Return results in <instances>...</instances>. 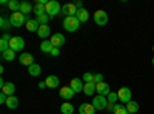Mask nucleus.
<instances>
[{
	"label": "nucleus",
	"instance_id": "nucleus-1",
	"mask_svg": "<svg viewBox=\"0 0 154 114\" xmlns=\"http://www.w3.org/2000/svg\"><path fill=\"white\" fill-rule=\"evenodd\" d=\"M79 26H80V22H79V19H77L75 16H72V17H65V20H63V28H65L68 32L77 31V29H79Z\"/></svg>",
	"mask_w": 154,
	"mask_h": 114
},
{
	"label": "nucleus",
	"instance_id": "nucleus-2",
	"mask_svg": "<svg viewBox=\"0 0 154 114\" xmlns=\"http://www.w3.org/2000/svg\"><path fill=\"white\" fill-rule=\"evenodd\" d=\"M26 20H28V17L25 16V14H22L20 11L12 12V14L9 16V22H11V25H12V26H16V28L22 26V25H26Z\"/></svg>",
	"mask_w": 154,
	"mask_h": 114
},
{
	"label": "nucleus",
	"instance_id": "nucleus-3",
	"mask_svg": "<svg viewBox=\"0 0 154 114\" xmlns=\"http://www.w3.org/2000/svg\"><path fill=\"white\" fill-rule=\"evenodd\" d=\"M45 11H46V14L49 17H54V16H57V14L62 12V6L59 5V2H56V0H49V2L46 3V6H45Z\"/></svg>",
	"mask_w": 154,
	"mask_h": 114
},
{
	"label": "nucleus",
	"instance_id": "nucleus-4",
	"mask_svg": "<svg viewBox=\"0 0 154 114\" xmlns=\"http://www.w3.org/2000/svg\"><path fill=\"white\" fill-rule=\"evenodd\" d=\"M9 48L12 49V51H22V49L25 48V40H23V37L14 35V37H12V39L9 40Z\"/></svg>",
	"mask_w": 154,
	"mask_h": 114
},
{
	"label": "nucleus",
	"instance_id": "nucleus-5",
	"mask_svg": "<svg viewBox=\"0 0 154 114\" xmlns=\"http://www.w3.org/2000/svg\"><path fill=\"white\" fill-rule=\"evenodd\" d=\"M117 96H119V100L122 103H128L131 102V97H133V93L128 86H122L120 90L117 91Z\"/></svg>",
	"mask_w": 154,
	"mask_h": 114
},
{
	"label": "nucleus",
	"instance_id": "nucleus-6",
	"mask_svg": "<svg viewBox=\"0 0 154 114\" xmlns=\"http://www.w3.org/2000/svg\"><path fill=\"white\" fill-rule=\"evenodd\" d=\"M94 22L99 26H105L108 23V12H105L103 9H99L94 12Z\"/></svg>",
	"mask_w": 154,
	"mask_h": 114
},
{
	"label": "nucleus",
	"instance_id": "nucleus-7",
	"mask_svg": "<svg viewBox=\"0 0 154 114\" xmlns=\"http://www.w3.org/2000/svg\"><path fill=\"white\" fill-rule=\"evenodd\" d=\"M106 105H108V99L105 97V96H96L94 99H93V106L99 111V109H105L106 108Z\"/></svg>",
	"mask_w": 154,
	"mask_h": 114
},
{
	"label": "nucleus",
	"instance_id": "nucleus-8",
	"mask_svg": "<svg viewBox=\"0 0 154 114\" xmlns=\"http://www.w3.org/2000/svg\"><path fill=\"white\" fill-rule=\"evenodd\" d=\"M77 6H75V3H66V5H63L62 6V14H65L66 17H72V16H75L77 14Z\"/></svg>",
	"mask_w": 154,
	"mask_h": 114
},
{
	"label": "nucleus",
	"instance_id": "nucleus-9",
	"mask_svg": "<svg viewBox=\"0 0 154 114\" xmlns=\"http://www.w3.org/2000/svg\"><path fill=\"white\" fill-rule=\"evenodd\" d=\"M49 42L53 43L54 48H60V46L65 45V35L60 34V32H57V34H54V35L49 37Z\"/></svg>",
	"mask_w": 154,
	"mask_h": 114
},
{
	"label": "nucleus",
	"instance_id": "nucleus-10",
	"mask_svg": "<svg viewBox=\"0 0 154 114\" xmlns=\"http://www.w3.org/2000/svg\"><path fill=\"white\" fill-rule=\"evenodd\" d=\"M69 86H71V90L74 91V93H82L83 91V86H85V82L82 80V79H71V83H69Z\"/></svg>",
	"mask_w": 154,
	"mask_h": 114
},
{
	"label": "nucleus",
	"instance_id": "nucleus-11",
	"mask_svg": "<svg viewBox=\"0 0 154 114\" xmlns=\"http://www.w3.org/2000/svg\"><path fill=\"white\" fill-rule=\"evenodd\" d=\"M19 62L22 63V65H25V66H31L32 63H35L31 53H22L20 57H19Z\"/></svg>",
	"mask_w": 154,
	"mask_h": 114
},
{
	"label": "nucleus",
	"instance_id": "nucleus-12",
	"mask_svg": "<svg viewBox=\"0 0 154 114\" xmlns=\"http://www.w3.org/2000/svg\"><path fill=\"white\" fill-rule=\"evenodd\" d=\"M96 91H97L99 96H105V97L111 93L109 85H108L106 82H100V83H97V85H96Z\"/></svg>",
	"mask_w": 154,
	"mask_h": 114
},
{
	"label": "nucleus",
	"instance_id": "nucleus-13",
	"mask_svg": "<svg viewBox=\"0 0 154 114\" xmlns=\"http://www.w3.org/2000/svg\"><path fill=\"white\" fill-rule=\"evenodd\" d=\"M45 83H46V86H48V88H51V90H54V88H59V83H60V80H59V77H57V75L51 74V75H48V77H46Z\"/></svg>",
	"mask_w": 154,
	"mask_h": 114
},
{
	"label": "nucleus",
	"instance_id": "nucleus-14",
	"mask_svg": "<svg viewBox=\"0 0 154 114\" xmlns=\"http://www.w3.org/2000/svg\"><path fill=\"white\" fill-rule=\"evenodd\" d=\"M96 108L93 106V103H82L79 106V112L80 114H96Z\"/></svg>",
	"mask_w": 154,
	"mask_h": 114
},
{
	"label": "nucleus",
	"instance_id": "nucleus-15",
	"mask_svg": "<svg viewBox=\"0 0 154 114\" xmlns=\"http://www.w3.org/2000/svg\"><path fill=\"white\" fill-rule=\"evenodd\" d=\"M25 26H26V29L29 31V32H37L38 31V28H40V25H38V22H37V19H28L26 20V25H25Z\"/></svg>",
	"mask_w": 154,
	"mask_h": 114
},
{
	"label": "nucleus",
	"instance_id": "nucleus-16",
	"mask_svg": "<svg viewBox=\"0 0 154 114\" xmlns=\"http://www.w3.org/2000/svg\"><path fill=\"white\" fill-rule=\"evenodd\" d=\"M74 94H75V93L71 90V86H62V88H60V97H62V99H66V100H68V99H72Z\"/></svg>",
	"mask_w": 154,
	"mask_h": 114
},
{
	"label": "nucleus",
	"instance_id": "nucleus-17",
	"mask_svg": "<svg viewBox=\"0 0 154 114\" xmlns=\"http://www.w3.org/2000/svg\"><path fill=\"white\" fill-rule=\"evenodd\" d=\"M37 34H38V37H42L43 40H46V37L51 35V28H49V25H40V28H38Z\"/></svg>",
	"mask_w": 154,
	"mask_h": 114
},
{
	"label": "nucleus",
	"instance_id": "nucleus-18",
	"mask_svg": "<svg viewBox=\"0 0 154 114\" xmlns=\"http://www.w3.org/2000/svg\"><path fill=\"white\" fill-rule=\"evenodd\" d=\"M32 11H34V8H32V5L29 2H22L20 3V12H22V14H25L26 17L31 14Z\"/></svg>",
	"mask_w": 154,
	"mask_h": 114
},
{
	"label": "nucleus",
	"instance_id": "nucleus-19",
	"mask_svg": "<svg viewBox=\"0 0 154 114\" xmlns=\"http://www.w3.org/2000/svg\"><path fill=\"white\" fill-rule=\"evenodd\" d=\"M14 91H16V86H14V83H11V82H8V83H5L2 86V93L6 94L8 97L9 96H14Z\"/></svg>",
	"mask_w": 154,
	"mask_h": 114
},
{
	"label": "nucleus",
	"instance_id": "nucleus-20",
	"mask_svg": "<svg viewBox=\"0 0 154 114\" xmlns=\"http://www.w3.org/2000/svg\"><path fill=\"white\" fill-rule=\"evenodd\" d=\"M9 109H16L17 106H19V99L16 97V96H9L8 99H6V103H5Z\"/></svg>",
	"mask_w": 154,
	"mask_h": 114
},
{
	"label": "nucleus",
	"instance_id": "nucleus-21",
	"mask_svg": "<svg viewBox=\"0 0 154 114\" xmlns=\"http://www.w3.org/2000/svg\"><path fill=\"white\" fill-rule=\"evenodd\" d=\"M75 17L79 19V22H80V23H83V22H86V20L89 19V12H88L85 8H82V9H79V11H77Z\"/></svg>",
	"mask_w": 154,
	"mask_h": 114
},
{
	"label": "nucleus",
	"instance_id": "nucleus-22",
	"mask_svg": "<svg viewBox=\"0 0 154 114\" xmlns=\"http://www.w3.org/2000/svg\"><path fill=\"white\" fill-rule=\"evenodd\" d=\"M60 111H62V114H72L74 112V106H72L71 102H63L60 105Z\"/></svg>",
	"mask_w": 154,
	"mask_h": 114
},
{
	"label": "nucleus",
	"instance_id": "nucleus-23",
	"mask_svg": "<svg viewBox=\"0 0 154 114\" xmlns=\"http://www.w3.org/2000/svg\"><path fill=\"white\" fill-rule=\"evenodd\" d=\"M28 72L32 77H37V75L42 72V68H40V65H37V63H32L31 66H28Z\"/></svg>",
	"mask_w": 154,
	"mask_h": 114
},
{
	"label": "nucleus",
	"instance_id": "nucleus-24",
	"mask_svg": "<svg viewBox=\"0 0 154 114\" xmlns=\"http://www.w3.org/2000/svg\"><path fill=\"white\" fill-rule=\"evenodd\" d=\"M53 43L49 42V39H46V40H42V43H40V49L43 53H49L51 54V51H53Z\"/></svg>",
	"mask_w": 154,
	"mask_h": 114
},
{
	"label": "nucleus",
	"instance_id": "nucleus-25",
	"mask_svg": "<svg viewBox=\"0 0 154 114\" xmlns=\"http://www.w3.org/2000/svg\"><path fill=\"white\" fill-rule=\"evenodd\" d=\"M2 59H3L5 62H12V60L16 59V51H12V49L9 48L8 51L2 53Z\"/></svg>",
	"mask_w": 154,
	"mask_h": 114
},
{
	"label": "nucleus",
	"instance_id": "nucleus-26",
	"mask_svg": "<svg viewBox=\"0 0 154 114\" xmlns=\"http://www.w3.org/2000/svg\"><path fill=\"white\" fill-rule=\"evenodd\" d=\"M34 14H35L37 17H40V16L46 14V11H45V5H43V3H40V2H37V3H35V6H34Z\"/></svg>",
	"mask_w": 154,
	"mask_h": 114
},
{
	"label": "nucleus",
	"instance_id": "nucleus-27",
	"mask_svg": "<svg viewBox=\"0 0 154 114\" xmlns=\"http://www.w3.org/2000/svg\"><path fill=\"white\" fill-rule=\"evenodd\" d=\"M83 93H85L86 96H93V94L96 93V83H85Z\"/></svg>",
	"mask_w": 154,
	"mask_h": 114
},
{
	"label": "nucleus",
	"instance_id": "nucleus-28",
	"mask_svg": "<svg viewBox=\"0 0 154 114\" xmlns=\"http://www.w3.org/2000/svg\"><path fill=\"white\" fill-rule=\"evenodd\" d=\"M126 109H128V112H130V114H136L139 111V103L134 102V100H131V102L126 103Z\"/></svg>",
	"mask_w": 154,
	"mask_h": 114
},
{
	"label": "nucleus",
	"instance_id": "nucleus-29",
	"mask_svg": "<svg viewBox=\"0 0 154 114\" xmlns=\"http://www.w3.org/2000/svg\"><path fill=\"white\" fill-rule=\"evenodd\" d=\"M20 3L22 2H17V0H9V2H8V8L12 12H17V11H20Z\"/></svg>",
	"mask_w": 154,
	"mask_h": 114
},
{
	"label": "nucleus",
	"instance_id": "nucleus-30",
	"mask_svg": "<svg viewBox=\"0 0 154 114\" xmlns=\"http://www.w3.org/2000/svg\"><path fill=\"white\" fill-rule=\"evenodd\" d=\"M9 26H12L11 22H9V19H6V17H2V19H0V28H2L3 31L9 29Z\"/></svg>",
	"mask_w": 154,
	"mask_h": 114
},
{
	"label": "nucleus",
	"instance_id": "nucleus-31",
	"mask_svg": "<svg viewBox=\"0 0 154 114\" xmlns=\"http://www.w3.org/2000/svg\"><path fill=\"white\" fill-rule=\"evenodd\" d=\"M112 112L114 114H130L128 109H126V106H122V105H117V103H116V108H114Z\"/></svg>",
	"mask_w": 154,
	"mask_h": 114
},
{
	"label": "nucleus",
	"instance_id": "nucleus-32",
	"mask_svg": "<svg viewBox=\"0 0 154 114\" xmlns=\"http://www.w3.org/2000/svg\"><path fill=\"white\" fill-rule=\"evenodd\" d=\"M83 82L85 83H94V74L93 72H85L83 74Z\"/></svg>",
	"mask_w": 154,
	"mask_h": 114
},
{
	"label": "nucleus",
	"instance_id": "nucleus-33",
	"mask_svg": "<svg viewBox=\"0 0 154 114\" xmlns=\"http://www.w3.org/2000/svg\"><path fill=\"white\" fill-rule=\"evenodd\" d=\"M8 49H9V42L5 40V39H0V51L5 53V51H8Z\"/></svg>",
	"mask_w": 154,
	"mask_h": 114
},
{
	"label": "nucleus",
	"instance_id": "nucleus-34",
	"mask_svg": "<svg viewBox=\"0 0 154 114\" xmlns=\"http://www.w3.org/2000/svg\"><path fill=\"white\" fill-rule=\"evenodd\" d=\"M49 16L48 14H43V16H40V17H37V22H38V25H48V22H49Z\"/></svg>",
	"mask_w": 154,
	"mask_h": 114
},
{
	"label": "nucleus",
	"instance_id": "nucleus-35",
	"mask_svg": "<svg viewBox=\"0 0 154 114\" xmlns=\"http://www.w3.org/2000/svg\"><path fill=\"white\" fill-rule=\"evenodd\" d=\"M106 99H108V102H111V103H116L119 100V96H117V93H109L108 96H106Z\"/></svg>",
	"mask_w": 154,
	"mask_h": 114
},
{
	"label": "nucleus",
	"instance_id": "nucleus-36",
	"mask_svg": "<svg viewBox=\"0 0 154 114\" xmlns=\"http://www.w3.org/2000/svg\"><path fill=\"white\" fill-rule=\"evenodd\" d=\"M100 82H103V74H94V83H100Z\"/></svg>",
	"mask_w": 154,
	"mask_h": 114
},
{
	"label": "nucleus",
	"instance_id": "nucleus-37",
	"mask_svg": "<svg viewBox=\"0 0 154 114\" xmlns=\"http://www.w3.org/2000/svg\"><path fill=\"white\" fill-rule=\"evenodd\" d=\"M114 108H116V103H111V102H108V105H106V111H114Z\"/></svg>",
	"mask_w": 154,
	"mask_h": 114
},
{
	"label": "nucleus",
	"instance_id": "nucleus-38",
	"mask_svg": "<svg viewBox=\"0 0 154 114\" xmlns=\"http://www.w3.org/2000/svg\"><path fill=\"white\" fill-rule=\"evenodd\" d=\"M59 53H60V49H59V48H53V51H51V56H53V57H57Z\"/></svg>",
	"mask_w": 154,
	"mask_h": 114
},
{
	"label": "nucleus",
	"instance_id": "nucleus-39",
	"mask_svg": "<svg viewBox=\"0 0 154 114\" xmlns=\"http://www.w3.org/2000/svg\"><path fill=\"white\" fill-rule=\"evenodd\" d=\"M38 88H40V90H43V88H46V83H45V80H43V82H38Z\"/></svg>",
	"mask_w": 154,
	"mask_h": 114
},
{
	"label": "nucleus",
	"instance_id": "nucleus-40",
	"mask_svg": "<svg viewBox=\"0 0 154 114\" xmlns=\"http://www.w3.org/2000/svg\"><path fill=\"white\" fill-rule=\"evenodd\" d=\"M0 3H2L3 6H8V2H6V0H2V2H0Z\"/></svg>",
	"mask_w": 154,
	"mask_h": 114
},
{
	"label": "nucleus",
	"instance_id": "nucleus-41",
	"mask_svg": "<svg viewBox=\"0 0 154 114\" xmlns=\"http://www.w3.org/2000/svg\"><path fill=\"white\" fill-rule=\"evenodd\" d=\"M152 66H154V57H152Z\"/></svg>",
	"mask_w": 154,
	"mask_h": 114
},
{
	"label": "nucleus",
	"instance_id": "nucleus-42",
	"mask_svg": "<svg viewBox=\"0 0 154 114\" xmlns=\"http://www.w3.org/2000/svg\"><path fill=\"white\" fill-rule=\"evenodd\" d=\"M152 51H154V45H152Z\"/></svg>",
	"mask_w": 154,
	"mask_h": 114
}]
</instances>
